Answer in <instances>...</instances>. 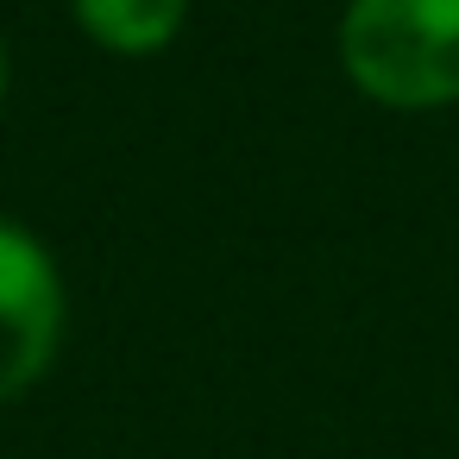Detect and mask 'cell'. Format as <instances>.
<instances>
[{"label":"cell","instance_id":"6da1fadb","mask_svg":"<svg viewBox=\"0 0 459 459\" xmlns=\"http://www.w3.org/2000/svg\"><path fill=\"white\" fill-rule=\"evenodd\" d=\"M340 70L390 114L459 108V0H346Z\"/></svg>","mask_w":459,"mask_h":459},{"label":"cell","instance_id":"7a4b0ae2","mask_svg":"<svg viewBox=\"0 0 459 459\" xmlns=\"http://www.w3.org/2000/svg\"><path fill=\"white\" fill-rule=\"evenodd\" d=\"M64 340V277L39 233L0 214V403L26 396Z\"/></svg>","mask_w":459,"mask_h":459},{"label":"cell","instance_id":"3957f363","mask_svg":"<svg viewBox=\"0 0 459 459\" xmlns=\"http://www.w3.org/2000/svg\"><path fill=\"white\" fill-rule=\"evenodd\" d=\"M70 13L114 57H158L183 32L189 0H70Z\"/></svg>","mask_w":459,"mask_h":459},{"label":"cell","instance_id":"277c9868","mask_svg":"<svg viewBox=\"0 0 459 459\" xmlns=\"http://www.w3.org/2000/svg\"><path fill=\"white\" fill-rule=\"evenodd\" d=\"M0 95H7V45H0Z\"/></svg>","mask_w":459,"mask_h":459}]
</instances>
